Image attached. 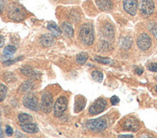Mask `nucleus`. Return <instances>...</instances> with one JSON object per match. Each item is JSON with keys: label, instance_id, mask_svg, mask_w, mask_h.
Returning <instances> with one entry per match:
<instances>
[{"label": "nucleus", "instance_id": "f257e3e1", "mask_svg": "<svg viewBox=\"0 0 157 138\" xmlns=\"http://www.w3.org/2000/svg\"><path fill=\"white\" fill-rule=\"evenodd\" d=\"M79 38L82 43L90 46L94 43V34L93 25L90 23H85L80 27L79 30Z\"/></svg>", "mask_w": 157, "mask_h": 138}, {"label": "nucleus", "instance_id": "f03ea898", "mask_svg": "<svg viewBox=\"0 0 157 138\" xmlns=\"http://www.w3.org/2000/svg\"><path fill=\"white\" fill-rule=\"evenodd\" d=\"M86 126L94 133H101L107 128V121L104 118L91 119L86 123Z\"/></svg>", "mask_w": 157, "mask_h": 138}, {"label": "nucleus", "instance_id": "7ed1b4c3", "mask_svg": "<svg viewBox=\"0 0 157 138\" xmlns=\"http://www.w3.org/2000/svg\"><path fill=\"white\" fill-rule=\"evenodd\" d=\"M8 16L11 19L15 20V21H20L25 17V12L21 7L17 5H13L8 10Z\"/></svg>", "mask_w": 157, "mask_h": 138}, {"label": "nucleus", "instance_id": "20e7f679", "mask_svg": "<svg viewBox=\"0 0 157 138\" xmlns=\"http://www.w3.org/2000/svg\"><path fill=\"white\" fill-rule=\"evenodd\" d=\"M140 12L143 16H149L154 12V2L153 0H141L140 2Z\"/></svg>", "mask_w": 157, "mask_h": 138}, {"label": "nucleus", "instance_id": "39448f33", "mask_svg": "<svg viewBox=\"0 0 157 138\" xmlns=\"http://www.w3.org/2000/svg\"><path fill=\"white\" fill-rule=\"evenodd\" d=\"M53 107V97L49 91H45L42 96V105L40 108L44 112L49 113Z\"/></svg>", "mask_w": 157, "mask_h": 138}, {"label": "nucleus", "instance_id": "423d86ee", "mask_svg": "<svg viewBox=\"0 0 157 138\" xmlns=\"http://www.w3.org/2000/svg\"><path fill=\"white\" fill-rule=\"evenodd\" d=\"M106 107H107V102L104 99L99 98L90 107L89 112L92 115H98L101 112H103L106 109Z\"/></svg>", "mask_w": 157, "mask_h": 138}, {"label": "nucleus", "instance_id": "0eeeda50", "mask_svg": "<svg viewBox=\"0 0 157 138\" xmlns=\"http://www.w3.org/2000/svg\"><path fill=\"white\" fill-rule=\"evenodd\" d=\"M67 100L66 97L62 96L57 99V101L55 102V105H54V115L56 117H60L64 114V112L67 110Z\"/></svg>", "mask_w": 157, "mask_h": 138}, {"label": "nucleus", "instance_id": "6e6552de", "mask_svg": "<svg viewBox=\"0 0 157 138\" xmlns=\"http://www.w3.org/2000/svg\"><path fill=\"white\" fill-rule=\"evenodd\" d=\"M151 38L147 34H141L137 38V45L142 51L148 50L151 46Z\"/></svg>", "mask_w": 157, "mask_h": 138}, {"label": "nucleus", "instance_id": "1a4fd4ad", "mask_svg": "<svg viewBox=\"0 0 157 138\" xmlns=\"http://www.w3.org/2000/svg\"><path fill=\"white\" fill-rule=\"evenodd\" d=\"M23 106L31 110H39V102L34 95L29 94L23 98Z\"/></svg>", "mask_w": 157, "mask_h": 138}, {"label": "nucleus", "instance_id": "9d476101", "mask_svg": "<svg viewBox=\"0 0 157 138\" xmlns=\"http://www.w3.org/2000/svg\"><path fill=\"white\" fill-rule=\"evenodd\" d=\"M140 128L139 121L134 118V117H129L124 122V129L125 130H130V132H137Z\"/></svg>", "mask_w": 157, "mask_h": 138}, {"label": "nucleus", "instance_id": "9b49d317", "mask_svg": "<svg viewBox=\"0 0 157 138\" xmlns=\"http://www.w3.org/2000/svg\"><path fill=\"white\" fill-rule=\"evenodd\" d=\"M124 9L130 16H135L138 10V3L136 0H124Z\"/></svg>", "mask_w": 157, "mask_h": 138}, {"label": "nucleus", "instance_id": "f8f14e48", "mask_svg": "<svg viewBox=\"0 0 157 138\" xmlns=\"http://www.w3.org/2000/svg\"><path fill=\"white\" fill-rule=\"evenodd\" d=\"M86 106V99L83 97V96H77L76 99H75V103H74V112L78 113L80 112L81 110H83V108Z\"/></svg>", "mask_w": 157, "mask_h": 138}, {"label": "nucleus", "instance_id": "ddd939ff", "mask_svg": "<svg viewBox=\"0 0 157 138\" xmlns=\"http://www.w3.org/2000/svg\"><path fill=\"white\" fill-rule=\"evenodd\" d=\"M54 36L51 34H43L42 37L40 38V44L44 47H50L54 44Z\"/></svg>", "mask_w": 157, "mask_h": 138}, {"label": "nucleus", "instance_id": "4468645a", "mask_svg": "<svg viewBox=\"0 0 157 138\" xmlns=\"http://www.w3.org/2000/svg\"><path fill=\"white\" fill-rule=\"evenodd\" d=\"M95 3H97L99 10L104 12H108L113 8V3L110 0H95Z\"/></svg>", "mask_w": 157, "mask_h": 138}, {"label": "nucleus", "instance_id": "2eb2a0df", "mask_svg": "<svg viewBox=\"0 0 157 138\" xmlns=\"http://www.w3.org/2000/svg\"><path fill=\"white\" fill-rule=\"evenodd\" d=\"M20 71L21 73L27 77H30V78H40V73L35 71L34 69H32L31 67L29 66H24V67H21L20 69Z\"/></svg>", "mask_w": 157, "mask_h": 138}, {"label": "nucleus", "instance_id": "dca6fc26", "mask_svg": "<svg viewBox=\"0 0 157 138\" xmlns=\"http://www.w3.org/2000/svg\"><path fill=\"white\" fill-rule=\"evenodd\" d=\"M102 34H103V36L106 37L107 38H114V34H115V31H114V27L111 25V24H105L103 26V28H102Z\"/></svg>", "mask_w": 157, "mask_h": 138}, {"label": "nucleus", "instance_id": "f3484780", "mask_svg": "<svg viewBox=\"0 0 157 138\" xmlns=\"http://www.w3.org/2000/svg\"><path fill=\"white\" fill-rule=\"evenodd\" d=\"M21 129L24 133H37L39 132V128L36 124H26V125H21Z\"/></svg>", "mask_w": 157, "mask_h": 138}, {"label": "nucleus", "instance_id": "a211bd4d", "mask_svg": "<svg viewBox=\"0 0 157 138\" xmlns=\"http://www.w3.org/2000/svg\"><path fill=\"white\" fill-rule=\"evenodd\" d=\"M17 119L20 125H26V124H30L33 122V117L27 113H20L17 116Z\"/></svg>", "mask_w": 157, "mask_h": 138}, {"label": "nucleus", "instance_id": "6ab92c4d", "mask_svg": "<svg viewBox=\"0 0 157 138\" xmlns=\"http://www.w3.org/2000/svg\"><path fill=\"white\" fill-rule=\"evenodd\" d=\"M61 28H62V31L65 33V34L67 37L69 38H73V34H74V31H73V28L71 27V25L67 22H63L62 25H61Z\"/></svg>", "mask_w": 157, "mask_h": 138}, {"label": "nucleus", "instance_id": "aec40b11", "mask_svg": "<svg viewBox=\"0 0 157 138\" xmlns=\"http://www.w3.org/2000/svg\"><path fill=\"white\" fill-rule=\"evenodd\" d=\"M47 29H48L51 32V34H53L54 37H59L60 34H62V31H61V29L54 22L48 23V25H47Z\"/></svg>", "mask_w": 157, "mask_h": 138}, {"label": "nucleus", "instance_id": "412c9836", "mask_svg": "<svg viewBox=\"0 0 157 138\" xmlns=\"http://www.w3.org/2000/svg\"><path fill=\"white\" fill-rule=\"evenodd\" d=\"M34 87V82L32 81H26L23 84L20 85L19 87V91L21 92H29L32 90V88Z\"/></svg>", "mask_w": 157, "mask_h": 138}, {"label": "nucleus", "instance_id": "4be33fe9", "mask_svg": "<svg viewBox=\"0 0 157 138\" xmlns=\"http://www.w3.org/2000/svg\"><path fill=\"white\" fill-rule=\"evenodd\" d=\"M131 45H132V38L130 37L122 38V39L121 41V47L122 48V49L127 50L131 47Z\"/></svg>", "mask_w": 157, "mask_h": 138}, {"label": "nucleus", "instance_id": "5701e85b", "mask_svg": "<svg viewBox=\"0 0 157 138\" xmlns=\"http://www.w3.org/2000/svg\"><path fill=\"white\" fill-rule=\"evenodd\" d=\"M89 56H88V54L83 52V53H80L77 55V57H76V61H77V64H86V61L88 60Z\"/></svg>", "mask_w": 157, "mask_h": 138}, {"label": "nucleus", "instance_id": "b1692460", "mask_svg": "<svg viewBox=\"0 0 157 138\" xmlns=\"http://www.w3.org/2000/svg\"><path fill=\"white\" fill-rule=\"evenodd\" d=\"M16 51H17L16 46H13V45H8V46H6L4 48L3 53H4V55H6V56H11V55L15 54Z\"/></svg>", "mask_w": 157, "mask_h": 138}, {"label": "nucleus", "instance_id": "393cba45", "mask_svg": "<svg viewBox=\"0 0 157 138\" xmlns=\"http://www.w3.org/2000/svg\"><path fill=\"white\" fill-rule=\"evenodd\" d=\"M92 77H93L94 81L98 82H101L102 80H103V74H102L100 71L95 70L92 73Z\"/></svg>", "mask_w": 157, "mask_h": 138}, {"label": "nucleus", "instance_id": "a878e982", "mask_svg": "<svg viewBox=\"0 0 157 138\" xmlns=\"http://www.w3.org/2000/svg\"><path fill=\"white\" fill-rule=\"evenodd\" d=\"M111 44L109 43V42H107V41H105V40H103V41H101L100 42V45H99V49L101 50V51H110L111 50Z\"/></svg>", "mask_w": 157, "mask_h": 138}, {"label": "nucleus", "instance_id": "bb28decb", "mask_svg": "<svg viewBox=\"0 0 157 138\" xmlns=\"http://www.w3.org/2000/svg\"><path fill=\"white\" fill-rule=\"evenodd\" d=\"M94 60H97L98 63L103 64H112V60L108 59V58H103V57H95Z\"/></svg>", "mask_w": 157, "mask_h": 138}, {"label": "nucleus", "instance_id": "cd10ccee", "mask_svg": "<svg viewBox=\"0 0 157 138\" xmlns=\"http://www.w3.org/2000/svg\"><path fill=\"white\" fill-rule=\"evenodd\" d=\"M7 95V86L3 84H0V102H2Z\"/></svg>", "mask_w": 157, "mask_h": 138}, {"label": "nucleus", "instance_id": "c85d7f7f", "mask_svg": "<svg viewBox=\"0 0 157 138\" xmlns=\"http://www.w3.org/2000/svg\"><path fill=\"white\" fill-rule=\"evenodd\" d=\"M149 31L151 32L153 37L157 39V23L156 22H152L151 25H149Z\"/></svg>", "mask_w": 157, "mask_h": 138}, {"label": "nucleus", "instance_id": "c756f323", "mask_svg": "<svg viewBox=\"0 0 157 138\" xmlns=\"http://www.w3.org/2000/svg\"><path fill=\"white\" fill-rule=\"evenodd\" d=\"M22 59H23V57H19V58H17V59H15V60H7V61H5V63H4V65H10V64H13L17 63V60H22Z\"/></svg>", "mask_w": 157, "mask_h": 138}, {"label": "nucleus", "instance_id": "7c9ffc66", "mask_svg": "<svg viewBox=\"0 0 157 138\" xmlns=\"http://www.w3.org/2000/svg\"><path fill=\"white\" fill-rule=\"evenodd\" d=\"M148 70H151L152 72H157V64H149L147 65Z\"/></svg>", "mask_w": 157, "mask_h": 138}, {"label": "nucleus", "instance_id": "2f4dec72", "mask_svg": "<svg viewBox=\"0 0 157 138\" xmlns=\"http://www.w3.org/2000/svg\"><path fill=\"white\" fill-rule=\"evenodd\" d=\"M120 102V99L118 96H113V97L111 98V103H112V105L113 106H116V105H118Z\"/></svg>", "mask_w": 157, "mask_h": 138}, {"label": "nucleus", "instance_id": "473e14b6", "mask_svg": "<svg viewBox=\"0 0 157 138\" xmlns=\"http://www.w3.org/2000/svg\"><path fill=\"white\" fill-rule=\"evenodd\" d=\"M5 133H6V134L8 135V136H11V135H13V129H12L10 126H7V127H6V130H5Z\"/></svg>", "mask_w": 157, "mask_h": 138}, {"label": "nucleus", "instance_id": "72a5a7b5", "mask_svg": "<svg viewBox=\"0 0 157 138\" xmlns=\"http://www.w3.org/2000/svg\"><path fill=\"white\" fill-rule=\"evenodd\" d=\"M4 43H5V38H4L3 36H1V34H0V48H1L4 45Z\"/></svg>", "mask_w": 157, "mask_h": 138}, {"label": "nucleus", "instance_id": "f704fd0d", "mask_svg": "<svg viewBox=\"0 0 157 138\" xmlns=\"http://www.w3.org/2000/svg\"><path fill=\"white\" fill-rule=\"evenodd\" d=\"M136 73H137L138 75H141L143 73V69L142 68H137V69H136Z\"/></svg>", "mask_w": 157, "mask_h": 138}, {"label": "nucleus", "instance_id": "c9c22d12", "mask_svg": "<svg viewBox=\"0 0 157 138\" xmlns=\"http://www.w3.org/2000/svg\"><path fill=\"white\" fill-rule=\"evenodd\" d=\"M3 7H4V6H3V3H2V2H0V12H1V11L3 10Z\"/></svg>", "mask_w": 157, "mask_h": 138}, {"label": "nucleus", "instance_id": "e433bc0d", "mask_svg": "<svg viewBox=\"0 0 157 138\" xmlns=\"http://www.w3.org/2000/svg\"><path fill=\"white\" fill-rule=\"evenodd\" d=\"M0 137H2V132H1V128H0Z\"/></svg>", "mask_w": 157, "mask_h": 138}, {"label": "nucleus", "instance_id": "4c0bfd02", "mask_svg": "<svg viewBox=\"0 0 157 138\" xmlns=\"http://www.w3.org/2000/svg\"><path fill=\"white\" fill-rule=\"evenodd\" d=\"M155 90H156V92H157V85H156V87H155Z\"/></svg>", "mask_w": 157, "mask_h": 138}]
</instances>
